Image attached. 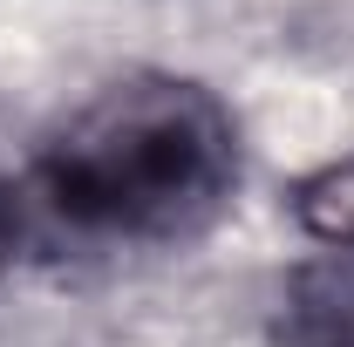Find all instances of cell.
<instances>
[{
  "instance_id": "7a4b0ae2",
  "label": "cell",
  "mask_w": 354,
  "mask_h": 347,
  "mask_svg": "<svg viewBox=\"0 0 354 347\" xmlns=\"http://www.w3.org/2000/svg\"><path fill=\"white\" fill-rule=\"evenodd\" d=\"M286 341L293 347H354V252L307 259L286 279Z\"/></svg>"
},
{
  "instance_id": "6da1fadb",
  "label": "cell",
  "mask_w": 354,
  "mask_h": 347,
  "mask_svg": "<svg viewBox=\"0 0 354 347\" xmlns=\"http://www.w3.org/2000/svg\"><path fill=\"white\" fill-rule=\"evenodd\" d=\"M239 184V123L205 82L130 75L41 150L55 218L95 238H184Z\"/></svg>"
},
{
  "instance_id": "277c9868",
  "label": "cell",
  "mask_w": 354,
  "mask_h": 347,
  "mask_svg": "<svg viewBox=\"0 0 354 347\" xmlns=\"http://www.w3.org/2000/svg\"><path fill=\"white\" fill-rule=\"evenodd\" d=\"M14 252H21V191L0 177V272L14 265Z\"/></svg>"
},
{
  "instance_id": "3957f363",
  "label": "cell",
  "mask_w": 354,
  "mask_h": 347,
  "mask_svg": "<svg viewBox=\"0 0 354 347\" xmlns=\"http://www.w3.org/2000/svg\"><path fill=\"white\" fill-rule=\"evenodd\" d=\"M293 218L307 225L320 245L354 252V157H334L313 177H300L293 184Z\"/></svg>"
}]
</instances>
